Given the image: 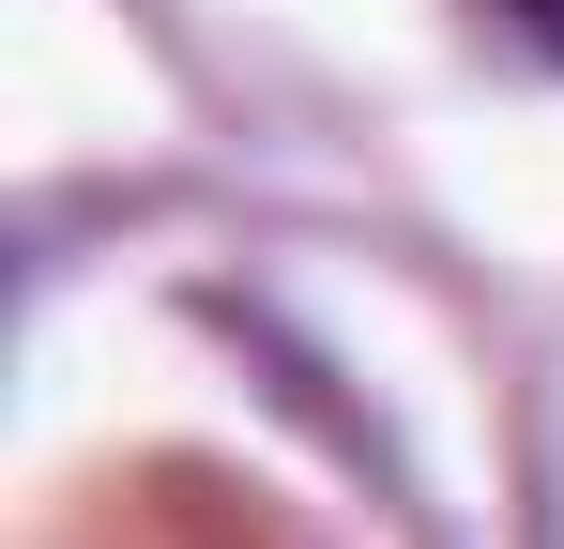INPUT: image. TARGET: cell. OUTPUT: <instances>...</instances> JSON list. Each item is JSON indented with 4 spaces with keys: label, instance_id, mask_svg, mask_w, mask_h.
Returning <instances> with one entry per match:
<instances>
[{
    "label": "cell",
    "instance_id": "6da1fadb",
    "mask_svg": "<svg viewBox=\"0 0 564 549\" xmlns=\"http://www.w3.org/2000/svg\"><path fill=\"white\" fill-rule=\"evenodd\" d=\"M519 31H534V46H550V62H564V0H519Z\"/></svg>",
    "mask_w": 564,
    "mask_h": 549
}]
</instances>
